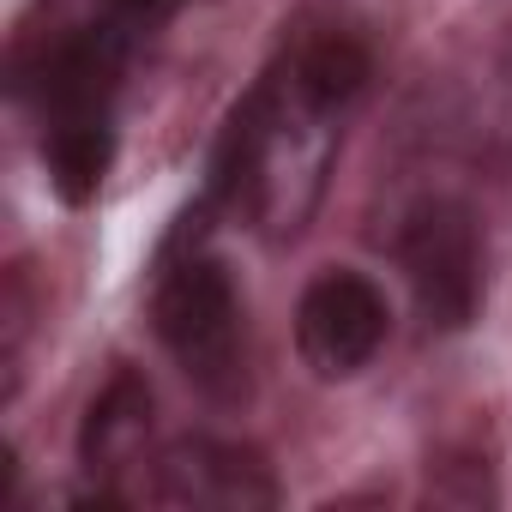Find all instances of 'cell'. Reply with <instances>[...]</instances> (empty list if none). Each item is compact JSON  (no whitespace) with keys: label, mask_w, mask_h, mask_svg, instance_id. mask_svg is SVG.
<instances>
[{"label":"cell","mask_w":512,"mask_h":512,"mask_svg":"<svg viewBox=\"0 0 512 512\" xmlns=\"http://www.w3.org/2000/svg\"><path fill=\"white\" fill-rule=\"evenodd\" d=\"M157 338L181 362V374L217 398L235 404L247 398V332H241V302L229 272L211 253H181L157 284Z\"/></svg>","instance_id":"6da1fadb"},{"label":"cell","mask_w":512,"mask_h":512,"mask_svg":"<svg viewBox=\"0 0 512 512\" xmlns=\"http://www.w3.org/2000/svg\"><path fill=\"white\" fill-rule=\"evenodd\" d=\"M398 266L428 332H464L482 302V235L476 217L452 199H428L410 211L398 235Z\"/></svg>","instance_id":"7a4b0ae2"},{"label":"cell","mask_w":512,"mask_h":512,"mask_svg":"<svg viewBox=\"0 0 512 512\" xmlns=\"http://www.w3.org/2000/svg\"><path fill=\"white\" fill-rule=\"evenodd\" d=\"M296 344L320 380H350L386 344V296L362 272L314 278L302 308H296Z\"/></svg>","instance_id":"3957f363"},{"label":"cell","mask_w":512,"mask_h":512,"mask_svg":"<svg viewBox=\"0 0 512 512\" xmlns=\"http://www.w3.org/2000/svg\"><path fill=\"white\" fill-rule=\"evenodd\" d=\"M157 500L169 506H217V512H247V506H272L278 482L266 458L253 446L229 440H181L157 464Z\"/></svg>","instance_id":"277c9868"},{"label":"cell","mask_w":512,"mask_h":512,"mask_svg":"<svg viewBox=\"0 0 512 512\" xmlns=\"http://www.w3.org/2000/svg\"><path fill=\"white\" fill-rule=\"evenodd\" d=\"M115 79H121L115 25H73L43 49V61L31 67L25 85L37 91L49 121H67V115H109Z\"/></svg>","instance_id":"5b68a950"},{"label":"cell","mask_w":512,"mask_h":512,"mask_svg":"<svg viewBox=\"0 0 512 512\" xmlns=\"http://www.w3.org/2000/svg\"><path fill=\"white\" fill-rule=\"evenodd\" d=\"M145 440H151V386L133 368H121L103 386V398L91 404V416H85L79 458H85L91 476H115L145 452Z\"/></svg>","instance_id":"8992f818"},{"label":"cell","mask_w":512,"mask_h":512,"mask_svg":"<svg viewBox=\"0 0 512 512\" xmlns=\"http://www.w3.org/2000/svg\"><path fill=\"white\" fill-rule=\"evenodd\" d=\"M284 85H290L308 109L338 115V109H344V103H356V97H362V85H368V49H362L350 31L308 37V43L290 55Z\"/></svg>","instance_id":"52a82bcc"},{"label":"cell","mask_w":512,"mask_h":512,"mask_svg":"<svg viewBox=\"0 0 512 512\" xmlns=\"http://www.w3.org/2000/svg\"><path fill=\"white\" fill-rule=\"evenodd\" d=\"M43 163H49V181L67 205H85L97 199L109 163H115V127L109 115H67V121H49V139H43Z\"/></svg>","instance_id":"ba28073f"},{"label":"cell","mask_w":512,"mask_h":512,"mask_svg":"<svg viewBox=\"0 0 512 512\" xmlns=\"http://www.w3.org/2000/svg\"><path fill=\"white\" fill-rule=\"evenodd\" d=\"M175 7V0H109V13L115 19H133V25H151V19H163Z\"/></svg>","instance_id":"9c48e42d"}]
</instances>
